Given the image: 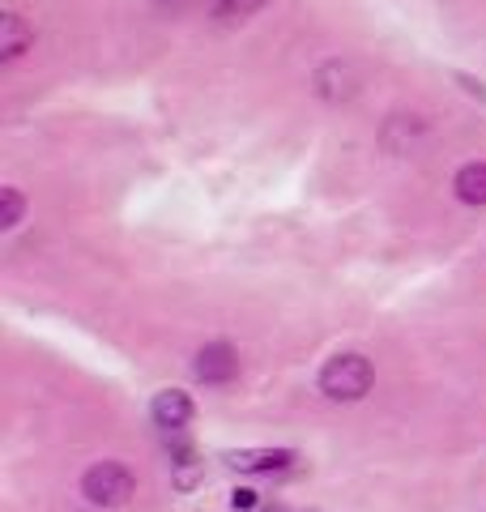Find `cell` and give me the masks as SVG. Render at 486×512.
I'll list each match as a JSON object with an SVG mask.
<instances>
[{"mask_svg": "<svg viewBox=\"0 0 486 512\" xmlns=\"http://www.w3.org/2000/svg\"><path fill=\"white\" fill-rule=\"evenodd\" d=\"M371 380H376V372L363 355H333L320 367V393L333 402H359V397H367Z\"/></svg>", "mask_w": 486, "mask_h": 512, "instance_id": "6da1fadb", "label": "cell"}, {"mask_svg": "<svg viewBox=\"0 0 486 512\" xmlns=\"http://www.w3.org/2000/svg\"><path fill=\"white\" fill-rule=\"evenodd\" d=\"M133 491H137V478L128 466H120V461H99V466H90L81 474V495L99 508H116Z\"/></svg>", "mask_w": 486, "mask_h": 512, "instance_id": "7a4b0ae2", "label": "cell"}, {"mask_svg": "<svg viewBox=\"0 0 486 512\" xmlns=\"http://www.w3.org/2000/svg\"><path fill=\"white\" fill-rule=\"evenodd\" d=\"M192 376L201 384H231L239 376V350L226 342H209L197 350V363H192Z\"/></svg>", "mask_w": 486, "mask_h": 512, "instance_id": "3957f363", "label": "cell"}, {"mask_svg": "<svg viewBox=\"0 0 486 512\" xmlns=\"http://www.w3.org/2000/svg\"><path fill=\"white\" fill-rule=\"evenodd\" d=\"M312 86H316L320 99L342 103V99H350V94L359 90V73H354L346 60H329V64H320V69H316Z\"/></svg>", "mask_w": 486, "mask_h": 512, "instance_id": "277c9868", "label": "cell"}, {"mask_svg": "<svg viewBox=\"0 0 486 512\" xmlns=\"http://www.w3.org/2000/svg\"><path fill=\"white\" fill-rule=\"evenodd\" d=\"M150 419L162 427V431H184L192 423V397L180 393V389H167L158 393L150 402Z\"/></svg>", "mask_w": 486, "mask_h": 512, "instance_id": "5b68a950", "label": "cell"}, {"mask_svg": "<svg viewBox=\"0 0 486 512\" xmlns=\"http://www.w3.org/2000/svg\"><path fill=\"white\" fill-rule=\"evenodd\" d=\"M226 466H235V470H286L290 461H295V453L290 448H239V453H222Z\"/></svg>", "mask_w": 486, "mask_h": 512, "instance_id": "8992f818", "label": "cell"}, {"mask_svg": "<svg viewBox=\"0 0 486 512\" xmlns=\"http://www.w3.org/2000/svg\"><path fill=\"white\" fill-rule=\"evenodd\" d=\"M30 43H35L30 26L18 18V13H5V18H0V56H5V60H18Z\"/></svg>", "mask_w": 486, "mask_h": 512, "instance_id": "52a82bcc", "label": "cell"}, {"mask_svg": "<svg viewBox=\"0 0 486 512\" xmlns=\"http://www.w3.org/2000/svg\"><path fill=\"white\" fill-rule=\"evenodd\" d=\"M452 188H457V197L465 205H486V163H465Z\"/></svg>", "mask_w": 486, "mask_h": 512, "instance_id": "ba28073f", "label": "cell"}, {"mask_svg": "<svg viewBox=\"0 0 486 512\" xmlns=\"http://www.w3.org/2000/svg\"><path fill=\"white\" fill-rule=\"evenodd\" d=\"M269 5V0H218L214 5V18L222 26H235V22H248L252 13H261Z\"/></svg>", "mask_w": 486, "mask_h": 512, "instance_id": "9c48e42d", "label": "cell"}, {"mask_svg": "<svg viewBox=\"0 0 486 512\" xmlns=\"http://www.w3.org/2000/svg\"><path fill=\"white\" fill-rule=\"evenodd\" d=\"M22 210H26L22 192H18V188H0V227H18Z\"/></svg>", "mask_w": 486, "mask_h": 512, "instance_id": "30bf717a", "label": "cell"}, {"mask_svg": "<svg viewBox=\"0 0 486 512\" xmlns=\"http://www.w3.org/2000/svg\"><path fill=\"white\" fill-rule=\"evenodd\" d=\"M231 504H235V508H256V491H248V487H239V491L231 495Z\"/></svg>", "mask_w": 486, "mask_h": 512, "instance_id": "8fae6325", "label": "cell"}, {"mask_svg": "<svg viewBox=\"0 0 486 512\" xmlns=\"http://www.w3.org/2000/svg\"><path fill=\"white\" fill-rule=\"evenodd\" d=\"M457 82L465 86V94H474V99H486V90H482V82H474V77H465V73H457Z\"/></svg>", "mask_w": 486, "mask_h": 512, "instance_id": "7c38bea8", "label": "cell"}]
</instances>
